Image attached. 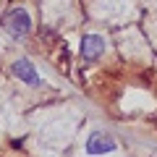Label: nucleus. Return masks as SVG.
<instances>
[{
    "label": "nucleus",
    "instance_id": "nucleus-3",
    "mask_svg": "<svg viewBox=\"0 0 157 157\" xmlns=\"http://www.w3.org/2000/svg\"><path fill=\"white\" fill-rule=\"evenodd\" d=\"M115 139H113L107 131H94V134L86 139V152L89 155H105V152H113L115 149Z\"/></svg>",
    "mask_w": 157,
    "mask_h": 157
},
{
    "label": "nucleus",
    "instance_id": "nucleus-2",
    "mask_svg": "<svg viewBox=\"0 0 157 157\" xmlns=\"http://www.w3.org/2000/svg\"><path fill=\"white\" fill-rule=\"evenodd\" d=\"M11 71H13V76L21 78V84H26V86H39V84H42L39 76H37V71H34V63L29 60V58H18V60H13Z\"/></svg>",
    "mask_w": 157,
    "mask_h": 157
},
{
    "label": "nucleus",
    "instance_id": "nucleus-4",
    "mask_svg": "<svg viewBox=\"0 0 157 157\" xmlns=\"http://www.w3.org/2000/svg\"><path fill=\"white\" fill-rule=\"evenodd\" d=\"M102 52H105V37H100V34H86L81 39V58L86 63L97 60Z\"/></svg>",
    "mask_w": 157,
    "mask_h": 157
},
{
    "label": "nucleus",
    "instance_id": "nucleus-1",
    "mask_svg": "<svg viewBox=\"0 0 157 157\" xmlns=\"http://www.w3.org/2000/svg\"><path fill=\"white\" fill-rule=\"evenodd\" d=\"M0 24H3V29H6L13 39L29 37V32H32V16H29V11L21 8V6L8 8V11L3 13V18H0Z\"/></svg>",
    "mask_w": 157,
    "mask_h": 157
}]
</instances>
